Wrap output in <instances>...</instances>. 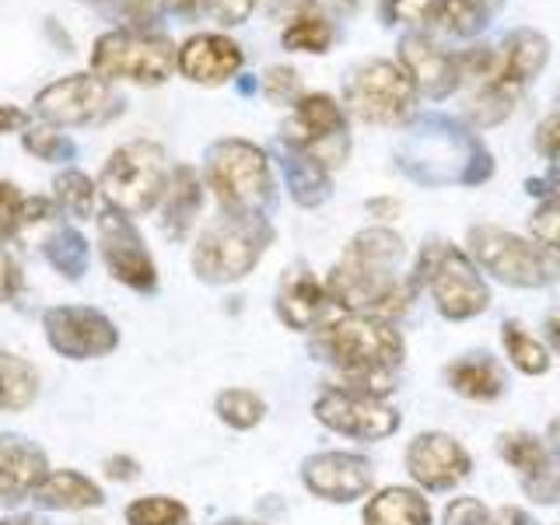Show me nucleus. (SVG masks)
<instances>
[{"mask_svg":"<svg viewBox=\"0 0 560 525\" xmlns=\"http://www.w3.org/2000/svg\"><path fill=\"white\" fill-rule=\"evenodd\" d=\"M402 238L389 228H364L350 238L347 253L326 277L332 305L354 315H375L382 302L396 291V262L402 259Z\"/></svg>","mask_w":560,"mask_h":525,"instance_id":"nucleus-1","label":"nucleus"},{"mask_svg":"<svg viewBox=\"0 0 560 525\" xmlns=\"http://www.w3.org/2000/svg\"><path fill=\"white\" fill-rule=\"evenodd\" d=\"M203 179L214 189L224 214L262 218V210L273 203L270 158L245 137H221L207 148Z\"/></svg>","mask_w":560,"mask_h":525,"instance_id":"nucleus-2","label":"nucleus"},{"mask_svg":"<svg viewBox=\"0 0 560 525\" xmlns=\"http://www.w3.org/2000/svg\"><path fill=\"white\" fill-rule=\"evenodd\" d=\"M273 242V228L267 218H235L221 214L192 245V273L203 284H235L249 277L256 262Z\"/></svg>","mask_w":560,"mask_h":525,"instance_id":"nucleus-3","label":"nucleus"},{"mask_svg":"<svg viewBox=\"0 0 560 525\" xmlns=\"http://www.w3.org/2000/svg\"><path fill=\"white\" fill-rule=\"evenodd\" d=\"M168 158L154 140H130L119 144L102 165L98 189L105 203L127 218H140L162 203L168 189Z\"/></svg>","mask_w":560,"mask_h":525,"instance_id":"nucleus-4","label":"nucleus"},{"mask_svg":"<svg viewBox=\"0 0 560 525\" xmlns=\"http://www.w3.org/2000/svg\"><path fill=\"white\" fill-rule=\"evenodd\" d=\"M175 70H179V46L168 35L113 28L102 32L92 46V74L102 81H130L140 88H158Z\"/></svg>","mask_w":560,"mask_h":525,"instance_id":"nucleus-5","label":"nucleus"},{"mask_svg":"<svg viewBox=\"0 0 560 525\" xmlns=\"http://www.w3.org/2000/svg\"><path fill=\"white\" fill-rule=\"evenodd\" d=\"M469 253L487 273H494L501 284L512 288H542L560 277V253L550 245L529 242L522 235L504 232L494 224L469 228Z\"/></svg>","mask_w":560,"mask_h":525,"instance_id":"nucleus-6","label":"nucleus"},{"mask_svg":"<svg viewBox=\"0 0 560 525\" xmlns=\"http://www.w3.org/2000/svg\"><path fill=\"white\" fill-rule=\"evenodd\" d=\"M417 280L431 288V298L445 319H472L490 305V288L472 259L452 242H428L417 259Z\"/></svg>","mask_w":560,"mask_h":525,"instance_id":"nucleus-7","label":"nucleus"},{"mask_svg":"<svg viewBox=\"0 0 560 525\" xmlns=\"http://www.w3.org/2000/svg\"><path fill=\"white\" fill-rule=\"evenodd\" d=\"M319 350L347 378L375 372V368H396L402 361L399 332L375 315H343L329 323L319 337Z\"/></svg>","mask_w":560,"mask_h":525,"instance_id":"nucleus-8","label":"nucleus"},{"mask_svg":"<svg viewBox=\"0 0 560 525\" xmlns=\"http://www.w3.org/2000/svg\"><path fill=\"white\" fill-rule=\"evenodd\" d=\"M343 98L350 113L375 127H396L413 116L417 88L393 60H364L347 74Z\"/></svg>","mask_w":560,"mask_h":525,"instance_id":"nucleus-9","label":"nucleus"},{"mask_svg":"<svg viewBox=\"0 0 560 525\" xmlns=\"http://www.w3.org/2000/svg\"><path fill=\"white\" fill-rule=\"evenodd\" d=\"M280 140L284 148L312 154L323 168H340L350 154L347 116L326 92H308L294 102V116L280 127Z\"/></svg>","mask_w":560,"mask_h":525,"instance_id":"nucleus-10","label":"nucleus"},{"mask_svg":"<svg viewBox=\"0 0 560 525\" xmlns=\"http://www.w3.org/2000/svg\"><path fill=\"white\" fill-rule=\"evenodd\" d=\"M35 116L49 127H88V122H105L122 113V98L113 95L109 81L88 74H67L60 81L46 84L32 102Z\"/></svg>","mask_w":560,"mask_h":525,"instance_id":"nucleus-11","label":"nucleus"},{"mask_svg":"<svg viewBox=\"0 0 560 525\" xmlns=\"http://www.w3.org/2000/svg\"><path fill=\"white\" fill-rule=\"evenodd\" d=\"M46 340L57 354L70 361L109 358L119 347V329L105 312L88 305H57L43 315Z\"/></svg>","mask_w":560,"mask_h":525,"instance_id":"nucleus-12","label":"nucleus"},{"mask_svg":"<svg viewBox=\"0 0 560 525\" xmlns=\"http://www.w3.org/2000/svg\"><path fill=\"white\" fill-rule=\"evenodd\" d=\"M98 249H102L105 270H109V277L119 280L122 288H130L137 294H151L158 288L154 256L148 253L137 224L113 207L98 214Z\"/></svg>","mask_w":560,"mask_h":525,"instance_id":"nucleus-13","label":"nucleus"},{"mask_svg":"<svg viewBox=\"0 0 560 525\" xmlns=\"http://www.w3.org/2000/svg\"><path fill=\"white\" fill-rule=\"evenodd\" d=\"M315 420L329 431L361 438V442H382L399 428V413L385 407L378 396H364L354 389H326L315 399Z\"/></svg>","mask_w":560,"mask_h":525,"instance_id":"nucleus-14","label":"nucleus"},{"mask_svg":"<svg viewBox=\"0 0 560 525\" xmlns=\"http://www.w3.org/2000/svg\"><path fill=\"white\" fill-rule=\"evenodd\" d=\"M302 480L315 498L332 501V504H347L364 498L375 483V469L361 455L350 452H319L305 459L302 466Z\"/></svg>","mask_w":560,"mask_h":525,"instance_id":"nucleus-15","label":"nucleus"},{"mask_svg":"<svg viewBox=\"0 0 560 525\" xmlns=\"http://www.w3.org/2000/svg\"><path fill=\"white\" fill-rule=\"evenodd\" d=\"M399 67L417 88V95L442 102L448 98L455 88L463 84L459 74V57L445 52L438 43H431L428 35H402L399 39Z\"/></svg>","mask_w":560,"mask_h":525,"instance_id":"nucleus-16","label":"nucleus"},{"mask_svg":"<svg viewBox=\"0 0 560 525\" xmlns=\"http://www.w3.org/2000/svg\"><path fill=\"white\" fill-rule=\"evenodd\" d=\"M469 452L455 442L452 434H438V431H428V434H417L410 448H407V469L410 477L428 487V490H448L459 480L469 477Z\"/></svg>","mask_w":560,"mask_h":525,"instance_id":"nucleus-17","label":"nucleus"},{"mask_svg":"<svg viewBox=\"0 0 560 525\" xmlns=\"http://www.w3.org/2000/svg\"><path fill=\"white\" fill-rule=\"evenodd\" d=\"M242 63H245L242 46L232 35L221 32H197L179 46V74L203 88H218L238 78Z\"/></svg>","mask_w":560,"mask_h":525,"instance_id":"nucleus-18","label":"nucleus"},{"mask_svg":"<svg viewBox=\"0 0 560 525\" xmlns=\"http://www.w3.org/2000/svg\"><path fill=\"white\" fill-rule=\"evenodd\" d=\"M46 452L25 434L0 431V504H18L32 498L46 480Z\"/></svg>","mask_w":560,"mask_h":525,"instance_id":"nucleus-19","label":"nucleus"},{"mask_svg":"<svg viewBox=\"0 0 560 525\" xmlns=\"http://www.w3.org/2000/svg\"><path fill=\"white\" fill-rule=\"evenodd\" d=\"M329 305H332V298H329L326 284L308 267H291L284 273V280H280L277 315H280V323H284V326H291V329L323 326Z\"/></svg>","mask_w":560,"mask_h":525,"instance_id":"nucleus-20","label":"nucleus"},{"mask_svg":"<svg viewBox=\"0 0 560 525\" xmlns=\"http://www.w3.org/2000/svg\"><path fill=\"white\" fill-rule=\"evenodd\" d=\"M501 67H498V81L512 92H522L525 84H533L550 60V39L536 28H515L508 32V39L501 43Z\"/></svg>","mask_w":560,"mask_h":525,"instance_id":"nucleus-21","label":"nucleus"},{"mask_svg":"<svg viewBox=\"0 0 560 525\" xmlns=\"http://www.w3.org/2000/svg\"><path fill=\"white\" fill-rule=\"evenodd\" d=\"M203 210V183L192 165H175L168 175V189L162 197V232L183 242Z\"/></svg>","mask_w":560,"mask_h":525,"instance_id":"nucleus-22","label":"nucleus"},{"mask_svg":"<svg viewBox=\"0 0 560 525\" xmlns=\"http://www.w3.org/2000/svg\"><path fill=\"white\" fill-rule=\"evenodd\" d=\"M32 498L57 512H84V508H98L105 501L102 487L78 469H49Z\"/></svg>","mask_w":560,"mask_h":525,"instance_id":"nucleus-23","label":"nucleus"},{"mask_svg":"<svg viewBox=\"0 0 560 525\" xmlns=\"http://www.w3.org/2000/svg\"><path fill=\"white\" fill-rule=\"evenodd\" d=\"M364 525H431V508L410 487H385L368 501Z\"/></svg>","mask_w":560,"mask_h":525,"instance_id":"nucleus-24","label":"nucleus"},{"mask_svg":"<svg viewBox=\"0 0 560 525\" xmlns=\"http://www.w3.org/2000/svg\"><path fill=\"white\" fill-rule=\"evenodd\" d=\"M494 8L498 4H490V0H424L420 18L448 35L469 39V35H477L487 25V18Z\"/></svg>","mask_w":560,"mask_h":525,"instance_id":"nucleus-25","label":"nucleus"},{"mask_svg":"<svg viewBox=\"0 0 560 525\" xmlns=\"http://www.w3.org/2000/svg\"><path fill=\"white\" fill-rule=\"evenodd\" d=\"M448 385L466 399H494L504 389V375L501 368L490 361L487 354H469L448 364L445 372Z\"/></svg>","mask_w":560,"mask_h":525,"instance_id":"nucleus-26","label":"nucleus"},{"mask_svg":"<svg viewBox=\"0 0 560 525\" xmlns=\"http://www.w3.org/2000/svg\"><path fill=\"white\" fill-rule=\"evenodd\" d=\"M284 175L298 207H319L329 200V168H323L312 154L284 148Z\"/></svg>","mask_w":560,"mask_h":525,"instance_id":"nucleus-27","label":"nucleus"},{"mask_svg":"<svg viewBox=\"0 0 560 525\" xmlns=\"http://www.w3.org/2000/svg\"><path fill=\"white\" fill-rule=\"evenodd\" d=\"M39 399V372L18 354L0 350V410L22 413Z\"/></svg>","mask_w":560,"mask_h":525,"instance_id":"nucleus-28","label":"nucleus"},{"mask_svg":"<svg viewBox=\"0 0 560 525\" xmlns=\"http://www.w3.org/2000/svg\"><path fill=\"white\" fill-rule=\"evenodd\" d=\"M43 253L49 259V267L63 273L67 280H81L88 273V259H92L88 238L78 232V228H57V232L43 242Z\"/></svg>","mask_w":560,"mask_h":525,"instance_id":"nucleus-29","label":"nucleus"},{"mask_svg":"<svg viewBox=\"0 0 560 525\" xmlns=\"http://www.w3.org/2000/svg\"><path fill=\"white\" fill-rule=\"evenodd\" d=\"M52 197L57 207L67 210L70 218L88 221L95 214V200H98V183H92V175H84L78 168H67L52 179Z\"/></svg>","mask_w":560,"mask_h":525,"instance_id":"nucleus-30","label":"nucleus"},{"mask_svg":"<svg viewBox=\"0 0 560 525\" xmlns=\"http://www.w3.org/2000/svg\"><path fill=\"white\" fill-rule=\"evenodd\" d=\"M515 98H518V92L504 88L498 78L483 81V84H477V92H472V98L466 105V116L477 122V127H494V122L508 119V113L515 109Z\"/></svg>","mask_w":560,"mask_h":525,"instance_id":"nucleus-31","label":"nucleus"},{"mask_svg":"<svg viewBox=\"0 0 560 525\" xmlns=\"http://www.w3.org/2000/svg\"><path fill=\"white\" fill-rule=\"evenodd\" d=\"M501 455H504V463L518 469L522 472V480H529V477H539V472H547L550 469V452L547 445L539 442V438L533 434H504L501 438Z\"/></svg>","mask_w":560,"mask_h":525,"instance_id":"nucleus-32","label":"nucleus"},{"mask_svg":"<svg viewBox=\"0 0 560 525\" xmlns=\"http://www.w3.org/2000/svg\"><path fill=\"white\" fill-rule=\"evenodd\" d=\"M214 413L224 420L228 428L249 431L259 424L262 417H267V402H262V396H256L253 389H224L214 399Z\"/></svg>","mask_w":560,"mask_h":525,"instance_id":"nucleus-33","label":"nucleus"},{"mask_svg":"<svg viewBox=\"0 0 560 525\" xmlns=\"http://www.w3.org/2000/svg\"><path fill=\"white\" fill-rule=\"evenodd\" d=\"M337 32L326 22L323 14H305V18H294L288 22V28L280 32V43L291 52H329Z\"/></svg>","mask_w":560,"mask_h":525,"instance_id":"nucleus-34","label":"nucleus"},{"mask_svg":"<svg viewBox=\"0 0 560 525\" xmlns=\"http://www.w3.org/2000/svg\"><path fill=\"white\" fill-rule=\"evenodd\" d=\"M127 525H186L189 522V508L175 498L165 494H151V498H137L127 504L122 512Z\"/></svg>","mask_w":560,"mask_h":525,"instance_id":"nucleus-35","label":"nucleus"},{"mask_svg":"<svg viewBox=\"0 0 560 525\" xmlns=\"http://www.w3.org/2000/svg\"><path fill=\"white\" fill-rule=\"evenodd\" d=\"M501 340H504L508 358H512V364L518 368V372H525V375H542V372H547V368H550L547 347L536 343V340H533L529 332H525L518 323H504Z\"/></svg>","mask_w":560,"mask_h":525,"instance_id":"nucleus-36","label":"nucleus"},{"mask_svg":"<svg viewBox=\"0 0 560 525\" xmlns=\"http://www.w3.org/2000/svg\"><path fill=\"white\" fill-rule=\"evenodd\" d=\"M22 148L39 158V162H70V158L78 154L74 140H70L67 133H60L57 127H49V122H43V127H25L22 133Z\"/></svg>","mask_w":560,"mask_h":525,"instance_id":"nucleus-37","label":"nucleus"},{"mask_svg":"<svg viewBox=\"0 0 560 525\" xmlns=\"http://www.w3.org/2000/svg\"><path fill=\"white\" fill-rule=\"evenodd\" d=\"M262 95L273 105H294L302 98V78H298V70L288 63L267 67V74H262Z\"/></svg>","mask_w":560,"mask_h":525,"instance_id":"nucleus-38","label":"nucleus"},{"mask_svg":"<svg viewBox=\"0 0 560 525\" xmlns=\"http://www.w3.org/2000/svg\"><path fill=\"white\" fill-rule=\"evenodd\" d=\"M22 207H25L22 189L8 179H0V249H4L18 235V228H22Z\"/></svg>","mask_w":560,"mask_h":525,"instance_id":"nucleus-39","label":"nucleus"},{"mask_svg":"<svg viewBox=\"0 0 560 525\" xmlns=\"http://www.w3.org/2000/svg\"><path fill=\"white\" fill-rule=\"evenodd\" d=\"M533 235L550 245L553 253H560V192H553V197H547L533 214Z\"/></svg>","mask_w":560,"mask_h":525,"instance_id":"nucleus-40","label":"nucleus"},{"mask_svg":"<svg viewBox=\"0 0 560 525\" xmlns=\"http://www.w3.org/2000/svg\"><path fill=\"white\" fill-rule=\"evenodd\" d=\"M259 0H203L207 14L214 18V22L235 28V25H245L249 22V14L256 11Z\"/></svg>","mask_w":560,"mask_h":525,"instance_id":"nucleus-41","label":"nucleus"},{"mask_svg":"<svg viewBox=\"0 0 560 525\" xmlns=\"http://www.w3.org/2000/svg\"><path fill=\"white\" fill-rule=\"evenodd\" d=\"M25 291V273H22V262H18L11 253L0 249V302L11 305L18 302Z\"/></svg>","mask_w":560,"mask_h":525,"instance_id":"nucleus-42","label":"nucleus"},{"mask_svg":"<svg viewBox=\"0 0 560 525\" xmlns=\"http://www.w3.org/2000/svg\"><path fill=\"white\" fill-rule=\"evenodd\" d=\"M445 525H490V512L477 498H459L448 504Z\"/></svg>","mask_w":560,"mask_h":525,"instance_id":"nucleus-43","label":"nucleus"},{"mask_svg":"<svg viewBox=\"0 0 560 525\" xmlns=\"http://www.w3.org/2000/svg\"><path fill=\"white\" fill-rule=\"evenodd\" d=\"M522 483H525V494L533 501H542V504L560 501V469H547V472H539V477H529Z\"/></svg>","mask_w":560,"mask_h":525,"instance_id":"nucleus-44","label":"nucleus"},{"mask_svg":"<svg viewBox=\"0 0 560 525\" xmlns=\"http://www.w3.org/2000/svg\"><path fill=\"white\" fill-rule=\"evenodd\" d=\"M536 151L550 162H560V116L542 119L536 127Z\"/></svg>","mask_w":560,"mask_h":525,"instance_id":"nucleus-45","label":"nucleus"},{"mask_svg":"<svg viewBox=\"0 0 560 525\" xmlns=\"http://www.w3.org/2000/svg\"><path fill=\"white\" fill-rule=\"evenodd\" d=\"M267 8H270L273 18H284V22H294V18L319 14V0H270Z\"/></svg>","mask_w":560,"mask_h":525,"instance_id":"nucleus-46","label":"nucleus"},{"mask_svg":"<svg viewBox=\"0 0 560 525\" xmlns=\"http://www.w3.org/2000/svg\"><path fill=\"white\" fill-rule=\"evenodd\" d=\"M102 469H105V477H109V480H119V483H127V480H137V477H140V463L133 459V455H109Z\"/></svg>","mask_w":560,"mask_h":525,"instance_id":"nucleus-47","label":"nucleus"},{"mask_svg":"<svg viewBox=\"0 0 560 525\" xmlns=\"http://www.w3.org/2000/svg\"><path fill=\"white\" fill-rule=\"evenodd\" d=\"M49 218H57V203L49 197H25V207H22V228L25 224H43Z\"/></svg>","mask_w":560,"mask_h":525,"instance_id":"nucleus-48","label":"nucleus"},{"mask_svg":"<svg viewBox=\"0 0 560 525\" xmlns=\"http://www.w3.org/2000/svg\"><path fill=\"white\" fill-rule=\"evenodd\" d=\"M154 8V14H179V18H192L200 11L203 0H148Z\"/></svg>","mask_w":560,"mask_h":525,"instance_id":"nucleus-49","label":"nucleus"},{"mask_svg":"<svg viewBox=\"0 0 560 525\" xmlns=\"http://www.w3.org/2000/svg\"><path fill=\"white\" fill-rule=\"evenodd\" d=\"M28 127V113L18 109V105H0V137L14 133V130H25Z\"/></svg>","mask_w":560,"mask_h":525,"instance_id":"nucleus-50","label":"nucleus"},{"mask_svg":"<svg viewBox=\"0 0 560 525\" xmlns=\"http://www.w3.org/2000/svg\"><path fill=\"white\" fill-rule=\"evenodd\" d=\"M368 214L378 221H396L402 214V203L396 197H375V200H368Z\"/></svg>","mask_w":560,"mask_h":525,"instance_id":"nucleus-51","label":"nucleus"},{"mask_svg":"<svg viewBox=\"0 0 560 525\" xmlns=\"http://www.w3.org/2000/svg\"><path fill=\"white\" fill-rule=\"evenodd\" d=\"M490 525H533V518L518 508H501L498 515H490Z\"/></svg>","mask_w":560,"mask_h":525,"instance_id":"nucleus-52","label":"nucleus"},{"mask_svg":"<svg viewBox=\"0 0 560 525\" xmlns=\"http://www.w3.org/2000/svg\"><path fill=\"white\" fill-rule=\"evenodd\" d=\"M402 4H407V0H378V14H382V22H385V25L399 22V11H402Z\"/></svg>","mask_w":560,"mask_h":525,"instance_id":"nucleus-53","label":"nucleus"},{"mask_svg":"<svg viewBox=\"0 0 560 525\" xmlns=\"http://www.w3.org/2000/svg\"><path fill=\"white\" fill-rule=\"evenodd\" d=\"M326 4L337 11V14H354L361 8V0H326Z\"/></svg>","mask_w":560,"mask_h":525,"instance_id":"nucleus-54","label":"nucleus"},{"mask_svg":"<svg viewBox=\"0 0 560 525\" xmlns=\"http://www.w3.org/2000/svg\"><path fill=\"white\" fill-rule=\"evenodd\" d=\"M547 442H550V448H557V452H560V417H557L553 424L547 428Z\"/></svg>","mask_w":560,"mask_h":525,"instance_id":"nucleus-55","label":"nucleus"},{"mask_svg":"<svg viewBox=\"0 0 560 525\" xmlns=\"http://www.w3.org/2000/svg\"><path fill=\"white\" fill-rule=\"evenodd\" d=\"M547 337L553 340V347L560 350V319L553 315V319H547Z\"/></svg>","mask_w":560,"mask_h":525,"instance_id":"nucleus-56","label":"nucleus"},{"mask_svg":"<svg viewBox=\"0 0 560 525\" xmlns=\"http://www.w3.org/2000/svg\"><path fill=\"white\" fill-rule=\"evenodd\" d=\"M0 525H39L35 518H25V515H18V518H0Z\"/></svg>","mask_w":560,"mask_h":525,"instance_id":"nucleus-57","label":"nucleus"},{"mask_svg":"<svg viewBox=\"0 0 560 525\" xmlns=\"http://www.w3.org/2000/svg\"><path fill=\"white\" fill-rule=\"evenodd\" d=\"M238 92H242V95H253V92H256V81L242 78V81H238Z\"/></svg>","mask_w":560,"mask_h":525,"instance_id":"nucleus-58","label":"nucleus"},{"mask_svg":"<svg viewBox=\"0 0 560 525\" xmlns=\"http://www.w3.org/2000/svg\"><path fill=\"white\" fill-rule=\"evenodd\" d=\"M221 525H262V522H245V518H228V522H221Z\"/></svg>","mask_w":560,"mask_h":525,"instance_id":"nucleus-59","label":"nucleus"}]
</instances>
